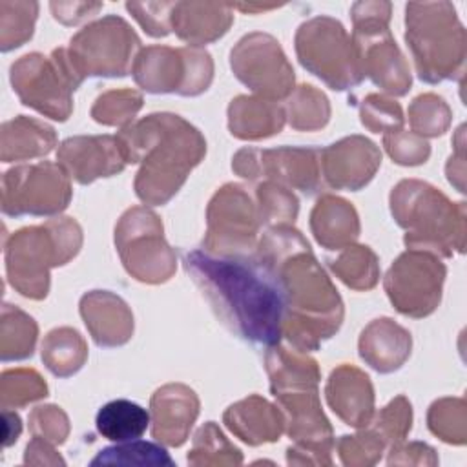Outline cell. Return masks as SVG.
<instances>
[{
  "instance_id": "1",
  "label": "cell",
  "mask_w": 467,
  "mask_h": 467,
  "mask_svg": "<svg viewBox=\"0 0 467 467\" xmlns=\"http://www.w3.org/2000/svg\"><path fill=\"white\" fill-rule=\"evenodd\" d=\"M255 259L270 272L285 305L283 336L301 352L316 350L337 332L343 303L299 230L274 226L257 246Z\"/></svg>"
},
{
  "instance_id": "2",
  "label": "cell",
  "mask_w": 467,
  "mask_h": 467,
  "mask_svg": "<svg viewBox=\"0 0 467 467\" xmlns=\"http://www.w3.org/2000/svg\"><path fill=\"white\" fill-rule=\"evenodd\" d=\"M182 265L232 334L266 347L279 343L283 297L270 272L255 257L188 250L182 252Z\"/></svg>"
},
{
  "instance_id": "3",
  "label": "cell",
  "mask_w": 467,
  "mask_h": 467,
  "mask_svg": "<svg viewBox=\"0 0 467 467\" xmlns=\"http://www.w3.org/2000/svg\"><path fill=\"white\" fill-rule=\"evenodd\" d=\"M126 164L140 162L135 193L146 204L168 202L206 153V140L173 113H151L117 135Z\"/></svg>"
},
{
  "instance_id": "4",
  "label": "cell",
  "mask_w": 467,
  "mask_h": 467,
  "mask_svg": "<svg viewBox=\"0 0 467 467\" xmlns=\"http://www.w3.org/2000/svg\"><path fill=\"white\" fill-rule=\"evenodd\" d=\"M390 212L407 230V248L451 257L465 248V202H451L438 188L405 179L392 188Z\"/></svg>"
},
{
  "instance_id": "5",
  "label": "cell",
  "mask_w": 467,
  "mask_h": 467,
  "mask_svg": "<svg viewBox=\"0 0 467 467\" xmlns=\"http://www.w3.org/2000/svg\"><path fill=\"white\" fill-rule=\"evenodd\" d=\"M80 244L82 230L71 217L15 232L5 244L9 283L26 297L44 299L49 290V268L73 259Z\"/></svg>"
},
{
  "instance_id": "6",
  "label": "cell",
  "mask_w": 467,
  "mask_h": 467,
  "mask_svg": "<svg viewBox=\"0 0 467 467\" xmlns=\"http://www.w3.org/2000/svg\"><path fill=\"white\" fill-rule=\"evenodd\" d=\"M405 40L418 77L429 84L463 75L465 29L451 4H409Z\"/></svg>"
},
{
  "instance_id": "7",
  "label": "cell",
  "mask_w": 467,
  "mask_h": 467,
  "mask_svg": "<svg viewBox=\"0 0 467 467\" xmlns=\"http://www.w3.org/2000/svg\"><path fill=\"white\" fill-rule=\"evenodd\" d=\"M82 80L64 47L55 49L51 57L24 55L11 66V84L22 104L55 120L71 115V93Z\"/></svg>"
},
{
  "instance_id": "8",
  "label": "cell",
  "mask_w": 467,
  "mask_h": 467,
  "mask_svg": "<svg viewBox=\"0 0 467 467\" xmlns=\"http://www.w3.org/2000/svg\"><path fill=\"white\" fill-rule=\"evenodd\" d=\"M296 51L301 66L332 89L343 91L365 78L354 40L334 18L317 16L301 24Z\"/></svg>"
},
{
  "instance_id": "9",
  "label": "cell",
  "mask_w": 467,
  "mask_h": 467,
  "mask_svg": "<svg viewBox=\"0 0 467 467\" xmlns=\"http://www.w3.org/2000/svg\"><path fill=\"white\" fill-rule=\"evenodd\" d=\"M131 73L135 82L150 93L195 97L208 89L213 78V62L201 47L150 46L135 57Z\"/></svg>"
},
{
  "instance_id": "10",
  "label": "cell",
  "mask_w": 467,
  "mask_h": 467,
  "mask_svg": "<svg viewBox=\"0 0 467 467\" xmlns=\"http://www.w3.org/2000/svg\"><path fill=\"white\" fill-rule=\"evenodd\" d=\"M354 7L352 40L361 60L363 75L390 95H405L410 89L412 78L405 57L387 27L390 15H381V9H385L387 4H378L376 13L370 15L367 13L365 4H356Z\"/></svg>"
},
{
  "instance_id": "11",
  "label": "cell",
  "mask_w": 467,
  "mask_h": 467,
  "mask_svg": "<svg viewBox=\"0 0 467 467\" xmlns=\"http://www.w3.org/2000/svg\"><path fill=\"white\" fill-rule=\"evenodd\" d=\"M124 268L142 283H164L175 272V254L162 237L161 219L144 206L130 208L115 228Z\"/></svg>"
},
{
  "instance_id": "12",
  "label": "cell",
  "mask_w": 467,
  "mask_h": 467,
  "mask_svg": "<svg viewBox=\"0 0 467 467\" xmlns=\"http://www.w3.org/2000/svg\"><path fill=\"white\" fill-rule=\"evenodd\" d=\"M140 46L135 31L119 16H106L69 42V60L86 77H124L133 67L135 49Z\"/></svg>"
},
{
  "instance_id": "13",
  "label": "cell",
  "mask_w": 467,
  "mask_h": 467,
  "mask_svg": "<svg viewBox=\"0 0 467 467\" xmlns=\"http://www.w3.org/2000/svg\"><path fill=\"white\" fill-rule=\"evenodd\" d=\"M67 177L60 164L47 161L11 168L2 179V212L11 217L60 213L71 201Z\"/></svg>"
},
{
  "instance_id": "14",
  "label": "cell",
  "mask_w": 467,
  "mask_h": 467,
  "mask_svg": "<svg viewBox=\"0 0 467 467\" xmlns=\"http://www.w3.org/2000/svg\"><path fill=\"white\" fill-rule=\"evenodd\" d=\"M445 265L438 255L407 248L385 275V290L394 308L410 317H425L441 299Z\"/></svg>"
},
{
  "instance_id": "15",
  "label": "cell",
  "mask_w": 467,
  "mask_h": 467,
  "mask_svg": "<svg viewBox=\"0 0 467 467\" xmlns=\"http://www.w3.org/2000/svg\"><path fill=\"white\" fill-rule=\"evenodd\" d=\"M206 252L217 255H246L254 248L259 213L250 195L239 184H224L215 192L206 212Z\"/></svg>"
},
{
  "instance_id": "16",
  "label": "cell",
  "mask_w": 467,
  "mask_h": 467,
  "mask_svg": "<svg viewBox=\"0 0 467 467\" xmlns=\"http://www.w3.org/2000/svg\"><path fill=\"white\" fill-rule=\"evenodd\" d=\"M230 66L244 86L268 100L285 99L294 91V69L270 35L243 36L230 53Z\"/></svg>"
},
{
  "instance_id": "17",
  "label": "cell",
  "mask_w": 467,
  "mask_h": 467,
  "mask_svg": "<svg viewBox=\"0 0 467 467\" xmlns=\"http://www.w3.org/2000/svg\"><path fill=\"white\" fill-rule=\"evenodd\" d=\"M232 168L244 179L268 177L277 184L305 193L317 192L321 184V150L317 148H243L235 153Z\"/></svg>"
},
{
  "instance_id": "18",
  "label": "cell",
  "mask_w": 467,
  "mask_h": 467,
  "mask_svg": "<svg viewBox=\"0 0 467 467\" xmlns=\"http://www.w3.org/2000/svg\"><path fill=\"white\" fill-rule=\"evenodd\" d=\"M381 164L379 148L361 137H345L321 150V173L328 186L356 192L370 182Z\"/></svg>"
},
{
  "instance_id": "19",
  "label": "cell",
  "mask_w": 467,
  "mask_h": 467,
  "mask_svg": "<svg viewBox=\"0 0 467 467\" xmlns=\"http://www.w3.org/2000/svg\"><path fill=\"white\" fill-rule=\"evenodd\" d=\"M57 161L80 184L115 175L126 166L120 144L111 135L69 137L58 146Z\"/></svg>"
},
{
  "instance_id": "20",
  "label": "cell",
  "mask_w": 467,
  "mask_h": 467,
  "mask_svg": "<svg viewBox=\"0 0 467 467\" xmlns=\"http://www.w3.org/2000/svg\"><path fill=\"white\" fill-rule=\"evenodd\" d=\"M199 416V398L181 383H170L151 396V436L168 447L186 441Z\"/></svg>"
},
{
  "instance_id": "21",
  "label": "cell",
  "mask_w": 467,
  "mask_h": 467,
  "mask_svg": "<svg viewBox=\"0 0 467 467\" xmlns=\"http://www.w3.org/2000/svg\"><path fill=\"white\" fill-rule=\"evenodd\" d=\"M327 401L330 409L350 427L363 429L374 414V389L370 378L352 365L332 370L327 381Z\"/></svg>"
},
{
  "instance_id": "22",
  "label": "cell",
  "mask_w": 467,
  "mask_h": 467,
  "mask_svg": "<svg viewBox=\"0 0 467 467\" xmlns=\"http://www.w3.org/2000/svg\"><path fill=\"white\" fill-rule=\"evenodd\" d=\"M80 316L100 347L124 345L133 334V316L128 305L115 294L93 290L80 299Z\"/></svg>"
},
{
  "instance_id": "23",
  "label": "cell",
  "mask_w": 467,
  "mask_h": 467,
  "mask_svg": "<svg viewBox=\"0 0 467 467\" xmlns=\"http://www.w3.org/2000/svg\"><path fill=\"white\" fill-rule=\"evenodd\" d=\"M223 420L226 427L248 445L277 441L285 431V416L279 407L257 394L230 405Z\"/></svg>"
},
{
  "instance_id": "24",
  "label": "cell",
  "mask_w": 467,
  "mask_h": 467,
  "mask_svg": "<svg viewBox=\"0 0 467 467\" xmlns=\"http://www.w3.org/2000/svg\"><path fill=\"white\" fill-rule=\"evenodd\" d=\"M359 356L378 372L398 370L410 356V334L389 317L374 319L361 332Z\"/></svg>"
},
{
  "instance_id": "25",
  "label": "cell",
  "mask_w": 467,
  "mask_h": 467,
  "mask_svg": "<svg viewBox=\"0 0 467 467\" xmlns=\"http://www.w3.org/2000/svg\"><path fill=\"white\" fill-rule=\"evenodd\" d=\"M310 228L316 241L327 250H343L359 235V221L354 206L334 195L317 199L310 213Z\"/></svg>"
},
{
  "instance_id": "26",
  "label": "cell",
  "mask_w": 467,
  "mask_h": 467,
  "mask_svg": "<svg viewBox=\"0 0 467 467\" xmlns=\"http://www.w3.org/2000/svg\"><path fill=\"white\" fill-rule=\"evenodd\" d=\"M285 111L274 100L239 95L228 106L230 133L243 140L275 135L285 126Z\"/></svg>"
},
{
  "instance_id": "27",
  "label": "cell",
  "mask_w": 467,
  "mask_h": 467,
  "mask_svg": "<svg viewBox=\"0 0 467 467\" xmlns=\"http://www.w3.org/2000/svg\"><path fill=\"white\" fill-rule=\"evenodd\" d=\"M57 144L51 126L26 115L4 122L2 126V161H26L47 155Z\"/></svg>"
},
{
  "instance_id": "28",
  "label": "cell",
  "mask_w": 467,
  "mask_h": 467,
  "mask_svg": "<svg viewBox=\"0 0 467 467\" xmlns=\"http://www.w3.org/2000/svg\"><path fill=\"white\" fill-rule=\"evenodd\" d=\"M210 4H204V13H195V4H175L171 9V29L179 38L199 47L223 36L230 24L232 15L228 5H217L212 13H206Z\"/></svg>"
},
{
  "instance_id": "29",
  "label": "cell",
  "mask_w": 467,
  "mask_h": 467,
  "mask_svg": "<svg viewBox=\"0 0 467 467\" xmlns=\"http://www.w3.org/2000/svg\"><path fill=\"white\" fill-rule=\"evenodd\" d=\"M95 425L102 438L122 443L137 440L146 432L150 414L146 409L130 400H113L99 409Z\"/></svg>"
},
{
  "instance_id": "30",
  "label": "cell",
  "mask_w": 467,
  "mask_h": 467,
  "mask_svg": "<svg viewBox=\"0 0 467 467\" xmlns=\"http://www.w3.org/2000/svg\"><path fill=\"white\" fill-rule=\"evenodd\" d=\"M88 348L82 336L67 327L51 330L42 343V361L60 378L75 374L86 361Z\"/></svg>"
},
{
  "instance_id": "31",
  "label": "cell",
  "mask_w": 467,
  "mask_h": 467,
  "mask_svg": "<svg viewBox=\"0 0 467 467\" xmlns=\"http://www.w3.org/2000/svg\"><path fill=\"white\" fill-rule=\"evenodd\" d=\"M91 467L97 465H137V467H173V460L166 452L164 447L151 443V441H140L130 440L117 443L113 447H106L99 451V454L89 462Z\"/></svg>"
},
{
  "instance_id": "32",
  "label": "cell",
  "mask_w": 467,
  "mask_h": 467,
  "mask_svg": "<svg viewBox=\"0 0 467 467\" xmlns=\"http://www.w3.org/2000/svg\"><path fill=\"white\" fill-rule=\"evenodd\" d=\"M36 323L31 316L13 305L2 308V359H26L33 354L36 341Z\"/></svg>"
},
{
  "instance_id": "33",
  "label": "cell",
  "mask_w": 467,
  "mask_h": 467,
  "mask_svg": "<svg viewBox=\"0 0 467 467\" xmlns=\"http://www.w3.org/2000/svg\"><path fill=\"white\" fill-rule=\"evenodd\" d=\"M186 460L190 465H241L243 454L213 421H208L195 432Z\"/></svg>"
},
{
  "instance_id": "34",
  "label": "cell",
  "mask_w": 467,
  "mask_h": 467,
  "mask_svg": "<svg viewBox=\"0 0 467 467\" xmlns=\"http://www.w3.org/2000/svg\"><path fill=\"white\" fill-rule=\"evenodd\" d=\"M332 272L354 290H368L378 283L379 268L376 254L363 244H350L337 259L328 261Z\"/></svg>"
},
{
  "instance_id": "35",
  "label": "cell",
  "mask_w": 467,
  "mask_h": 467,
  "mask_svg": "<svg viewBox=\"0 0 467 467\" xmlns=\"http://www.w3.org/2000/svg\"><path fill=\"white\" fill-rule=\"evenodd\" d=\"M286 115L292 128L301 131H314L328 122L330 104L319 89L303 84L294 93H290Z\"/></svg>"
},
{
  "instance_id": "36",
  "label": "cell",
  "mask_w": 467,
  "mask_h": 467,
  "mask_svg": "<svg viewBox=\"0 0 467 467\" xmlns=\"http://www.w3.org/2000/svg\"><path fill=\"white\" fill-rule=\"evenodd\" d=\"M465 401L462 398H443L431 405L427 414L429 429L445 443L463 445L467 440Z\"/></svg>"
},
{
  "instance_id": "37",
  "label": "cell",
  "mask_w": 467,
  "mask_h": 467,
  "mask_svg": "<svg viewBox=\"0 0 467 467\" xmlns=\"http://www.w3.org/2000/svg\"><path fill=\"white\" fill-rule=\"evenodd\" d=\"M259 221L274 226H286L296 221L299 202L286 186L268 181L257 188Z\"/></svg>"
},
{
  "instance_id": "38",
  "label": "cell",
  "mask_w": 467,
  "mask_h": 467,
  "mask_svg": "<svg viewBox=\"0 0 467 467\" xmlns=\"http://www.w3.org/2000/svg\"><path fill=\"white\" fill-rule=\"evenodd\" d=\"M409 122L412 133L420 137H438L451 124V109L438 95L425 93L412 100L409 108Z\"/></svg>"
},
{
  "instance_id": "39",
  "label": "cell",
  "mask_w": 467,
  "mask_h": 467,
  "mask_svg": "<svg viewBox=\"0 0 467 467\" xmlns=\"http://www.w3.org/2000/svg\"><path fill=\"white\" fill-rule=\"evenodd\" d=\"M140 108L142 95L135 89H109L95 100L91 117L104 126H122L133 120Z\"/></svg>"
},
{
  "instance_id": "40",
  "label": "cell",
  "mask_w": 467,
  "mask_h": 467,
  "mask_svg": "<svg viewBox=\"0 0 467 467\" xmlns=\"http://www.w3.org/2000/svg\"><path fill=\"white\" fill-rule=\"evenodd\" d=\"M2 409L22 407L47 396V385L38 372L27 368L5 370L2 374Z\"/></svg>"
},
{
  "instance_id": "41",
  "label": "cell",
  "mask_w": 467,
  "mask_h": 467,
  "mask_svg": "<svg viewBox=\"0 0 467 467\" xmlns=\"http://www.w3.org/2000/svg\"><path fill=\"white\" fill-rule=\"evenodd\" d=\"M334 445L337 447L343 465H374L381 460L387 443L367 425L354 436H341Z\"/></svg>"
},
{
  "instance_id": "42",
  "label": "cell",
  "mask_w": 467,
  "mask_h": 467,
  "mask_svg": "<svg viewBox=\"0 0 467 467\" xmlns=\"http://www.w3.org/2000/svg\"><path fill=\"white\" fill-rule=\"evenodd\" d=\"M359 115H361V124L374 133L383 131L385 135V133H394L403 130L401 106L385 95L370 93L367 99H363Z\"/></svg>"
},
{
  "instance_id": "43",
  "label": "cell",
  "mask_w": 467,
  "mask_h": 467,
  "mask_svg": "<svg viewBox=\"0 0 467 467\" xmlns=\"http://www.w3.org/2000/svg\"><path fill=\"white\" fill-rule=\"evenodd\" d=\"M412 425V409L405 396L394 398L385 409L379 410L376 420L368 423L387 445H398L405 440Z\"/></svg>"
},
{
  "instance_id": "44",
  "label": "cell",
  "mask_w": 467,
  "mask_h": 467,
  "mask_svg": "<svg viewBox=\"0 0 467 467\" xmlns=\"http://www.w3.org/2000/svg\"><path fill=\"white\" fill-rule=\"evenodd\" d=\"M383 144L394 162L403 166H416L429 159V142L412 131H394L383 135Z\"/></svg>"
},
{
  "instance_id": "45",
  "label": "cell",
  "mask_w": 467,
  "mask_h": 467,
  "mask_svg": "<svg viewBox=\"0 0 467 467\" xmlns=\"http://www.w3.org/2000/svg\"><path fill=\"white\" fill-rule=\"evenodd\" d=\"M29 429L33 436L44 438L53 445H60L69 434V421L60 407L44 405L33 409L29 414Z\"/></svg>"
},
{
  "instance_id": "46",
  "label": "cell",
  "mask_w": 467,
  "mask_h": 467,
  "mask_svg": "<svg viewBox=\"0 0 467 467\" xmlns=\"http://www.w3.org/2000/svg\"><path fill=\"white\" fill-rule=\"evenodd\" d=\"M389 465L394 463H414V465H436L438 463V456L434 452L432 447L421 443V441H412L409 445H405L403 441L398 445L390 447L389 458H387Z\"/></svg>"
},
{
  "instance_id": "47",
  "label": "cell",
  "mask_w": 467,
  "mask_h": 467,
  "mask_svg": "<svg viewBox=\"0 0 467 467\" xmlns=\"http://www.w3.org/2000/svg\"><path fill=\"white\" fill-rule=\"evenodd\" d=\"M24 462L33 463V465H58V463L64 465L66 463L60 458V454L55 452L53 443L44 438H38V436H33V440L27 443Z\"/></svg>"
},
{
  "instance_id": "48",
  "label": "cell",
  "mask_w": 467,
  "mask_h": 467,
  "mask_svg": "<svg viewBox=\"0 0 467 467\" xmlns=\"http://www.w3.org/2000/svg\"><path fill=\"white\" fill-rule=\"evenodd\" d=\"M4 447L13 445L20 432H22V423L16 412H11L9 409H4Z\"/></svg>"
}]
</instances>
